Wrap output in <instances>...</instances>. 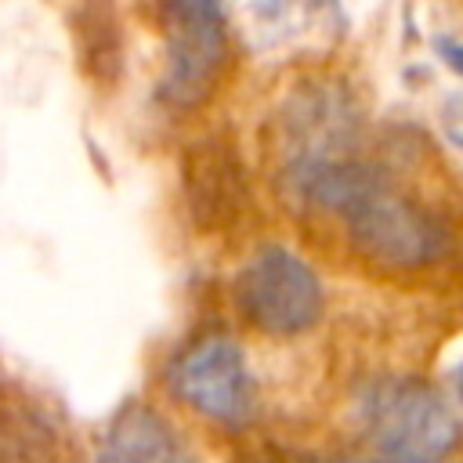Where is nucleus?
I'll return each mask as SVG.
<instances>
[{
	"label": "nucleus",
	"instance_id": "obj_1",
	"mask_svg": "<svg viewBox=\"0 0 463 463\" xmlns=\"http://www.w3.org/2000/svg\"><path fill=\"white\" fill-rule=\"evenodd\" d=\"M362 427L383 463H449L463 423L449 398L409 376H387L362 391Z\"/></svg>",
	"mask_w": 463,
	"mask_h": 463
},
{
	"label": "nucleus",
	"instance_id": "obj_5",
	"mask_svg": "<svg viewBox=\"0 0 463 463\" xmlns=\"http://www.w3.org/2000/svg\"><path fill=\"white\" fill-rule=\"evenodd\" d=\"M170 383L181 402L221 423H242L257 405L250 365L242 351L224 336H210L184 351L170 365Z\"/></svg>",
	"mask_w": 463,
	"mask_h": 463
},
{
	"label": "nucleus",
	"instance_id": "obj_2",
	"mask_svg": "<svg viewBox=\"0 0 463 463\" xmlns=\"http://www.w3.org/2000/svg\"><path fill=\"white\" fill-rule=\"evenodd\" d=\"M347 221L351 242L362 257L383 268H427L445 250V228L409 195H402L380 170H373L354 195L336 210Z\"/></svg>",
	"mask_w": 463,
	"mask_h": 463
},
{
	"label": "nucleus",
	"instance_id": "obj_6",
	"mask_svg": "<svg viewBox=\"0 0 463 463\" xmlns=\"http://www.w3.org/2000/svg\"><path fill=\"white\" fill-rule=\"evenodd\" d=\"M94 463H195V456L156 409L123 405L105 427Z\"/></svg>",
	"mask_w": 463,
	"mask_h": 463
},
{
	"label": "nucleus",
	"instance_id": "obj_9",
	"mask_svg": "<svg viewBox=\"0 0 463 463\" xmlns=\"http://www.w3.org/2000/svg\"><path fill=\"white\" fill-rule=\"evenodd\" d=\"M452 383H456V394H459V402H463V362L456 365V373H452Z\"/></svg>",
	"mask_w": 463,
	"mask_h": 463
},
{
	"label": "nucleus",
	"instance_id": "obj_10",
	"mask_svg": "<svg viewBox=\"0 0 463 463\" xmlns=\"http://www.w3.org/2000/svg\"><path fill=\"white\" fill-rule=\"evenodd\" d=\"M271 463H286V459H271ZM293 463H300V459H293ZM329 463H351V459H329Z\"/></svg>",
	"mask_w": 463,
	"mask_h": 463
},
{
	"label": "nucleus",
	"instance_id": "obj_8",
	"mask_svg": "<svg viewBox=\"0 0 463 463\" xmlns=\"http://www.w3.org/2000/svg\"><path fill=\"white\" fill-rule=\"evenodd\" d=\"M438 123H441V134L463 152V87H456V90H449V94L441 98Z\"/></svg>",
	"mask_w": 463,
	"mask_h": 463
},
{
	"label": "nucleus",
	"instance_id": "obj_3",
	"mask_svg": "<svg viewBox=\"0 0 463 463\" xmlns=\"http://www.w3.org/2000/svg\"><path fill=\"white\" fill-rule=\"evenodd\" d=\"M242 318L268 336H297L322 318V282L315 268L286 246L257 250L235 275Z\"/></svg>",
	"mask_w": 463,
	"mask_h": 463
},
{
	"label": "nucleus",
	"instance_id": "obj_4",
	"mask_svg": "<svg viewBox=\"0 0 463 463\" xmlns=\"http://www.w3.org/2000/svg\"><path fill=\"white\" fill-rule=\"evenodd\" d=\"M166 76L163 101L192 109L210 98L228 61V4L224 0H163Z\"/></svg>",
	"mask_w": 463,
	"mask_h": 463
},
{
	"label": "nucleus",
	"instance_id": "obj_7",
	"mask_svg": "<svg viewBox=\"0 0 463 463\" xmlns=\"http://www.w3.org/2000/svg\"><path fill=\"white\" fill-rule=\"evenodd\" d=\"M333 0H257L253 36L257 47H300V40H329L336 22Z\"/></svg>",
	"mask_w": 463,
	"mask_h": 463
}]
</instances>
